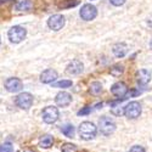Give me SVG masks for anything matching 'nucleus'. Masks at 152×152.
I'll use <instances>...</instances> for the list:
<instances>
[{"mask_svg": "<svg viewBox=\"0 0 152 152\" xmlns=\"http://www.w3.org/2000/svg\"><path fill=\"white\" fill-rule=\"evenodd\" d=\"M66 72L71 75H77V74H80L83 72V63L78 60H74L72 62H69V65L67 66L66 68Z\"/></svg>", "mask_w": 152, "mask_h": 152, "instance_id": "nucleus-12", "label": "nucleus"}, {"mask_svg": "<svg viewBox=\"0 0 152 152\" xmlns=\"http://www.w3.org/2000/svg\"><path fill=\"white\" fill-rule=\"evenodd\" d=\"M79 15H80L82 20H84V21H91L97 16V10L91 4H85L80 9Z\"/></svg>", "mask_w": 152, "mask_h": 152, "instance_id": "nucleus-6", "label": "nucleus"}, {"mask_svg": "<svg viewBox=\"0 0 152 152\" xmlns=\"http://www.w3.org/2000/svg\"><path fill=\"white\" fill-rule=\"evenodd\" d=\"M26 152H34V151H26Z\"/></svg>", "mask_w": 152, "mask_h": 152, "instance_id": "nucleus-32", "label": "nucleus"}, {"mask_svg": "<svg viewBox=\"0 0 152 152\" xmlns=\"http://www.w3.org/2000/svg\"><path fill=\"white\" fill-rule=\"evenodd\" d=\"M99 129L104 135L108 136L116 130V123L111 117L104 116V117H101L100 121H99Z\"/></svg>", "mask_w": 152, "mask_h": 152, "instance_id": "nucleus-2", "label": "nucleus"}, {"mask_svg": "<svg viewBox=\"0 0 152 152\" xmlns=\"http://www.w3.org/2000/svg\"><path fill=\"white\" fill-rule=\"evenodd\" d=\"M6 1H10V0H0V4H3V3H6Z\"/></svg>", "mask_w": 152, "mask_h": 152, "instance_id": "nucleus-30", "label": "nucleus"}, {"mask_svg": "<svg viewBox=\"0 0 152 152\" xmlns=\"http://www.w3.org/2000/svg\"><path fill=\"white\" fill-rule=\"evenodd\" d=\"M48 26L50 29L57 32V31L62 29V27L65 26V17L62 15H54L48 20Z\"/></svg>", "mask_w": 152, "mask_h": 152, "instance_id": "nucleus-8", "label": "nucleus"}, {"mask_svg": "<svg viewBox=\"0 0 152 152\" xmlns=\"http://www.w3.org/2000/svg\"><path fill=\"white\" fill-rule=\"evenodd\" d=\"M112 50H113V54H115L117 57H124L126 51H128V48H126V45L123 43H118L113 46Z\"/></svg>", "mask_w": 152, "mask_h": 152, "instance_id": "nucleus-15", "label": "nucleus"}, {"mask_svg": "<svg viewBox=\"0 0 152 152\" xmlns=\"http://www.w3.org/2000/svg\"><path fill=\"white\" fill-rule=\"evenodd\" d=\"M117 108H118V110H116L115 107L112 108V113H113V115H116V116H121L122 113H124V110H123L122 107H119V106H118Z\"/></svg>", "mask_w": 152, "mask_h": 152, "instance_id": "nucleus-27", "label": "nucleus"}, {"mask_svg": "<svg viewBox=\"0 0 152 152\" xmlns=\"http://www.w3.org/2000/svg\"><path fill=\"white\" fill-rule=\"evenodd\" d=\"M135 78H136V80H137L139 84L145 85V84H147L151 80V73L147 69H140V71L136 72Z\"/></svg>", "mask_w": 152, "mask_h": 152, "instance_id": "nucleus-14", "label": "nucleus"}, {"mask_svg": "<svg viewBox=\"0 0 152 152\" xmlns=\"http://www.w3.org/2000/svg\"><path fill=\"white\" fill-rule=\"evenodd\" d=\"M26 29L22 28L21 26H14V27H11L10 31H9V39L11 43H21L24 38H26Z\"/></svg>", "mask_w": 152, "mask_h": 152, "instance_id": "nucleus-4", "label": "nucleus"}, {"mask_svg": "<svg viewBox=\"0 0 152 152\" xmlns=\"http://www.w3.org/2000/svg\"><path fill=\"white\" fill-rule=\"evenodd\" d=\"M53 144H54V139L50 135H44L39 140V146L42 148H49V147L53 146Z\"/></svg>", "mask_w": 152, "mask_h": 152, "instance_id": "nucleus-16", "label": "nucleus"}, {"mask_svg": "<svg viewBox=\"0 0 152 152\" xmlns=\"http://www.w3.org/2000/svg\"><path fill=\"white\" fill-rule=\"evenodd\" d=\"M78 3H79L78 0H71L67 4H60V7H72V6L78 5Z\"/></svg>", "mask_w": 152, "mask_h": 152, "instance_id": "nucleus-24", "label": "nucleus"}, {"mask_svg": "<svg viewBox=\"0 0 152 152\" xmlns=\"http://www.w3.org/2000/svg\"><path fill=\"white\" fill-rule=\"evenodd\" d=\"M150 48H151V49H152V40H151V42H150Z\"/></svg>", "mask_w": 152, "mask_h": 152, "instance_id": "nucleus-31", "label": "nucleus"}, {"mask_svg": "<svg viewBox=\"0 0 152 152\" xmlns=\"http://www.w3.org/2000/svg\"><path fill=\"white\" fill-rule=\"evenodd\" d=\"M78 132H79V135L83 140H91V139H94L96 136L97 128L91 122H83L79 125Z\"/></svg>", "mask_w": 152, "mask_h": 152, "instance_id": "nucleus-1", "label": "nucleus"}, {"mask_svg": "<svg viewBox=\"0 0 152 152\" xmlns=\"http://www.w3.org/2000/svg\"><path fill=\"white\" fill-rule=\"evenodd\" d=\"M62 133L65 134L67 137H73L74 136V126L72 124H66V125H63L62 128H61Z\"/></svg>", "mask_w": 152, "mask_h": 152, "instance_id": "nucleus-18", "label": "nucleus"}, {"mask_svg": "<svg viewBox=\"0 0 152 152\" xmlns=\"http://www.w3.org/2000/svg\"><path fill=\"white\" fill-rule=\"evenodd\" d=\"M101 91H102V84L99 83V82L91 83V85H90V93H91V94L97 95V94H100Z\"/></svg>", "mask_w": 152, "mask_h": 152, "instance_id": "nucleus-19", "label": "nucleus"}, {"mask_svg": "<svg viewBox=\"0 0 152 152\" xmlns=\"http://www.w3.org/2000/svg\"><path fill=\"white\" fill-rule=\"evenodd\" d=\"M12 151H14V146L10 142H6L0 146V152H12Z\"/></svg>", "mask_w": 152, "mask_h": 152, "instance_id": "nucleus-23", "label": "nucleus"}, {"mask_svg": "<svg viewBox=\"0 0 152 152\" xmlns=\"http://www.w3.org/2000/svg\"><path fill=\"white\" fill-rule=\"evenodd\" d=\"M111 4H113L115 6H122L124 3H125V0H110Z\"/></svg>", "mask_w": 152, "mask_h": 152, "instance_id": "nucleus-28", "label": "nucleus"}, {"mask_svg": "<svg viewBox=\"0 0 152 152\" xmlns=\"http://www.w3.org/2000/svg\"><path fill=\"white\" fill-rule=\"evenodd\" d=\"M139 94H140V91H135V90H133V91L129 93V96H136V95H139Z\"/></svg>", "mask_w": 152, "mask_h": 152, "instance_id": "nucleus-29", "label": "nucleus"}, {"mask_svg": "<svg viewBox=\"0 0 152 152\" xmlns=\"http://www.w3.org/2000/svg\"><path fill=\"white\" fill-rule=\"evenodd\" d=\"M22 86H23V84H22L21 79L15 78V77L14 78H9L5 82V88H6V90L10 91V93H17V91H20L22 89Z\"/></svg>", "mask_w": 152, "mask_h": 152, "instance_id": "nucleus-9", "label": "nucleus"}, {"mask_svg": "<svg viewBox=\"0 0 152 152\" xmlns=\"http://www.w3.org/2000/svg\"><path fill=\"white\" fill-rule=\"evenodd\" d=\"M32 6H33V4H32L31 0H21V1L16 5V10H18V11H28V10L32 9Z\"/></svg>", "mask_w": 152, "mask_h": 152, "instance_id": "nucleus-17", "label": "nucleus"}, {"mask_svg": "<svg viewBox=\"0 0 152 152\" xmlns=\"http://www.w3.org/2000/svg\"><path fill=\"white\" fill-rule=\"evenodd\" d=\"M57 79V73L54 69H46L40 74V82L44 84L54 83Z\"/></svg>", "mask_w": 152, "mask_h": 152, "instance_id": "nucleus-13", "label": "nucleus"}, {"mask_svg": "<svg viewBox=\"0 0 152 152\" xmlns=\"http://www.w3.org/2000/svg\"><path fill=\"white\" fill-rule=\"evenodd\" d=\"M123 71H124V68L122 65H116L115 67L111 68V74L115 75V77H119V75L123 73Z\"/></svg>", "mask_w": 152, "mask_h": 152, "instance_id": "nucleus-22", "label": "nucleus"}, {"mask_svg": "<svg viewBox=\"0 0 152 152\" xmlns=\"http://www.w3.org/2000/svg\"><path fill=\"white\" fill-rule=\"evenodd\" d=\"M90 111H91V108H90V107H85V108H83V110H80V111L78 112V116H85V115H89Z\"/></svg>", "mask_w": 152, "mask_h": 152, "instance_id": "nucleus-26", "label": "nucleus"}, {"mask_svg": "<svg viewBox=\"0 0 152 152\" xmlns=\"http://www.w3.org/2000/svg\"><path fill=\"white\" fill-rule=\"evenodd\" d=\"M51 84L54 88H62V89H65V88L72 86V80H60V82L51 83Z\"/></svg>", "mask_w": 152, "mask_h": 152, "instance_id": "nucleus-20", "label": "nucleus"}, {"mask_svg": "<svg viewBox=\"0 0 152 152\" xmlns=\"http://www.w3.org/2000/svg\"><path fill=\"white\" fill-rule=\"evenodd\" d=\"M33 104V96L29 93H21L16 97V105L22 110H28Z\"/></svg>", "mask_w": 152, "mask_h": 152, "instance_id": "nucleus-7", "label": "nucleus"}, {"mask_svg": "<svg viewBox=\"0 0 152 152\" xmlns=\"http://www.w3.org/2000/svg\"><path fill=\"white\" fill-rule=\"evenodd\" d=\"M55 102L57 106H61V107H67L71 102H72V96L66 93V91H61L56 95L55 97Z\"/></svg>", "mask_w": 152, "mask_h": 152, "instance_id": "nucleus-10", "label": "nucleus"}, {"mask_svg": "<svg viewBox=\"0 0 152 152\" xmlns=\"http://www.w3.org/2000/svg\"><path fill=\"white\" fill-rule=\"evenodd\" d=\"M111 93L117 96V97H124L126 95V93H128V88H126V85L122 82H118L116 84H113L112 88H111Z\"/></svg>", "mask_w": 152, "mask_h": 152, "instance_id": "nucleus-11", "label": "nucleus"}, {"mask_svg": "<svg viewBox=\"0 0 152 152\" xmlns=\"http://www.w3.org/2000/svg\"><path fill=\"white\" fill-rule=\"evenodd\" d=\"M42 117H43V121L45 123H48V124L55 123L58 119V110H57V107H55V106H48V107H45L43 110Z\"/></svg>", "mask_w": 152, "mask_h": 152, "instance_id": "nucleus-5", "label": "nucleus"}, {"mask_svg": "<svg viewBox=\"0 0 152 152\" xmlns=\"http://www.w3.org/2000/svg\"><path fill=\"white\" fill-rule=\"evenodd\" d=\"M129 152H146V151H145V148H144L142 146L135 145V146H133V147L130 148V151H129Z\"/></svg>", "mask_w": 152, "mask_h": 152, "instance_id": "nucleus-25", "label": "nucleus"}, {"mask_svg": "<svg viewBox=\"0 0 152 152\" xmlns=\"http://www.w3.org/2000/svg\"><path fill=\"white\" fill-rule=\"evenodd\" d=\"M61 150H62V152H78V148H77V146L75 145H73V144H63L62 146H61Z\"/></svg>", "mask_w": 152, "mask_h": 152, "instance_id": "nucleus-21", "label": "nucleus"}, {"mask_svg": "<svg viewBox=\"0 0 152 152\" xmlns=\"http://www.w3.org/2000/svg\"><path fill=\"white\" fill-rule=\"evenodd\" d=\"M124 115L129 119H135L141 115V105L137 101H132L124 107Z\"/></svg>", "mask_w": 152, "mask_h": 152, "instance_id": "nucleus-3", "label": "nucleus"}]
</instances>
